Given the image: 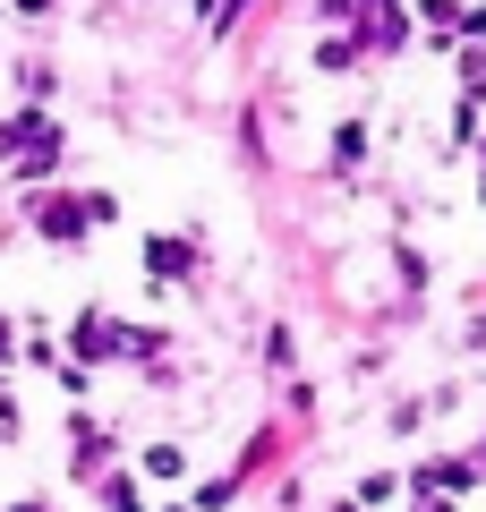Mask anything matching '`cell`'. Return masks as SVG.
I'll return each instance as SVG.
<instances>
[{
    "mask_svg": "<svg viewBox=\"0 0 486 512\" xmlns=\"http://www.w3.org/2000/svg\"><path fill=\"white\" fill-rule=\"evenodd\" d=\"M0 367H9V325H0Z\"/></svg>",
    "mask_w": 486,
    "mask_h": 512,
    "instance_id": "1",
    "label": "cell"
}]
</instances>
